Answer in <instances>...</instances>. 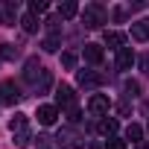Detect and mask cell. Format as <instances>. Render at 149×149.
<instances>
[{
	"mask_svg": "<svg viewBox=\"0 0 149 149\" xmlns=\"http://www.w3.org/2000/svg\"><path fill=\"white\" fill-rule=\"evenodd\" d=\"M9 132H12V137H15V146L26 149V146L32 143V134H29V120H26V114H15V117H12V123H9Z\"/></svg>",
	"mask_w": 149,
	"mask_h": 149,
	"instance_id": "obj_1",
	"label": "cell"
},
{
	"mask_svg": "<svg viewBox=\"0 0 149 149\" xmlns=\"http://www.w3.org/2000/svg\"><path fill=\"white\" fill-rule=\"evenodd\" d=\"M56 143H58L61 149H82V146H85V137L73 129V126H61L58 134H56Z\"/></svg>",
	"mask_w": 149,
	"mask_h": 149,
	"instance_id": "obj_2",
	"label": "cell"
},
{
	"mask_svg": "<svg viewBox=\"0 0 149 149\" xmlns=\"http://www.w3.org/2000/svg\"><path fill=\"white\" fill-rule=\"evenodd\" d=\"M82 21H85V26H88V29H97V26H102V24H105V9H102L100 3H91V6H85Z\"/></svg>",
	"mask_w": 149,
	"mask_h": 149,
	"instance_id": "obj_3",
	"label": "cell"
},
{
	"mask_svg": "<svg viewBox=\"0 0 149 149\" xmlns=\"http://www.w3.org/2000/svg\"><path fill=\"white\" fill-rule=\"evenodd\" d=\"M44 73H47V70H44V64L38 61V56L26 58V64H24V79H26V82H32V85H35V82H38V76H44Z\"/></svg>",
	"mask_w": 149,
	"mask_h": 149,
	"instance_id": "obj_4",
	"label": "cell"
},
{
	"mask_svg": "<svg viewBox=\"0 0 149 149\" xmlns=\"http://www.w3.org/2000/svg\"><path fill=\"white\" fill-rule=\"evenodd\" d=\"M76 82H79L82 88H100V85L105 82V76L97 73V70H79V73H76Z\"/></svg>",
	"mask_w": 149,
	"mask_h": 149,
	"instance_id": "obj_5",
	"label": "cell"
},
{
	"mask_svg": "<svg viewBox=\"0 0 149 149\" xmlns=\"http://www.w3.org/2000/svg\"><path fill=\"white\" fill-rule=\"evenodd\" d=\"M108 108H111V102H108V97H105V94H94V97H91V102H88V111H91L94 117H105V114H108Z\"/></svg>",
	"mask_w": 149,
	"mask_h": 149,
	"instance_id": "obj_6",
	"label": "cell"
},
{
	"mask_svg": "<svg viewBox=\"0 0 149 149\" xmlns=\"http://www.w3.org/2000/svg\"><path fill=\"white\" fill-rule=\"evenodd\" d=\"M73 105H76V100H73V88L58 85L56 88V108H73Z\"/></svg>",
	"mask_w": 149,
	"mask_h": 149,
	"instance_id": "obj_7",
	"label": "cell"
},
{
	"mask_svg": "<svg viewBox=\"0 0 149 149\" xmlns=\"http://www.w3.org/2000/svg\"><path fill=\"white\" fill-rule=\"evenodd\" d=\"M35 117H38L41 126H53V123L58 120V108H56V105H38V114H35Z\"/></svg>",
	"mask_w": 149,
	"mask_h": 149,
	"instance_id": "obj_8",
	"label": "cell"
},
{
	"mask_svg": "<svg viewBox=\"0 0 149 149\" xmlns=\"http://www.w3.org/2000/svg\"><path fill=\"white\" fill-rule=\"evenodd\" d=\"M18 100H21V94H18L15 82H3V85H0V102H6V105H15Z\"/></svg>",
	"mask_w": 149,
	"mask_h": 149,
	"instance_id": "obj_9",
	"label": "cell"
},
{
	"mask_svg": "<svg viewBox=\"0 0 149 149\" xmlns=\"http://www.w3.org/2000/svg\"><path fill=\"white\" fill-rule=\"evenodd\" d=\"M134 61H137V58H134V50H132V47L117 50V70H132Z\"/></svg>",
	"mask_w": 149,
	"mask_h": 149,
	"instance_id": "obj_10",
	"label": "cell"
},
{
	"mask_svg": "<svg viewBox=\"0 0 149 149\" xmlns=\"http://www.w3.org/2000/svg\"><path fill=\"white\" fill-rule=\"evenodd\" d=\"M132 38L134 41H149V18H140L132 24Z\"/></svg>",
	"mask_w": 149,
	"mask_h": 149,
	"instance_id": "obj_11",
	"label": "cell"
},
{
	"mask_svg": "<svg viewBox=\"0 0 149 149\" xmlns=\"http://www.w3.org/2000/svg\"><path fill=\"white\" fill-rule=\"evenodd\" d=\"M97 129H100V134H102V137H108V140H111V137L117 134V129H120V123H117L114 117H102Z\"/></svg>",
	"mask_w": 149,
	"mask_h": 149,
	"instance_id": "obj_12",
	"label": "cell"
},
{
	"mask_svg": "<svg viewBox=\"0 0 149 149\" xmlns=\"http://www.w3.org/2000/svg\"><path fill=\"white\" fill-rule=\"evenodd\" d=\"M85 61L100 64V61H102V47H100V44H85Z\"/></svg>",
	"mask_w": 149,
	"mask_h": 149,
	"instance_id": "obj_13",
	"label": "cell"
},
{
	"mask_svg": "<svg viewBox=\"0 0 149 149\" xmlns=\"http://www.w3.org/2000/svg\"><path fill=\"white\" fill-rule=\"evenodd\" d=\"M105 44H108V47H114V50H123V47H126V35L111 29V32H105Z\"/></svg>",
	"mask_w": 149,
	"mask_h": 149,
	"instance_id": "obj_14",
	"label": "cell"
},
{
	"mask_svg": "<svg viewBox=\"0 0 149 149\" xmlns=\"http://www.w3.org/2000/svg\"><path fill=\"white\" fill-rule=\"evenodd\" d=\"M76 12H79V6L73 3V0H64V3L58 6V18H73Z\"/></svg>",
	"mask_w": 149,
	"mask_h": 149,
	"instance_id": "obj_15",
	"label": "cell"
},
{
	"mask_svg": "<svg viewBox=\"0 0 149 149\" xmlns=\"http://www.w3.org/2000/svg\"><path fill=\"white\" fill-rule=\"evenodd\" d=\"M21 26H24V32L32 35V32H38V18H35V15H24V18H21Z\"/></svg>",
	"mask_w": 149,
	"mask_h": 149,
	"instance_id": "obj_16",
	"label": "cell"
},
{
	"mask_svg": "<svg viewBox=\"0 0 149 149\" xmlns=\"http://www.w3.org/2000/svg\"><path fill=\"white\" fill-rule=\"evenodd\" d=\"M41 47H44L47 53H56V50L61 47V35H47V38L41 41Z\"/></svg>",
	"mask_w": 149,
	"mask_h": 149,
	"instance_id": "obj_17",
	"label": "cell"
},
{
	"mask_svg": "<svg viewBox=\"0 0 149 149\" xmlns=\"http://www.w3.org/2000/svg\"><path fill=\"white\" fill-rule=\"evenodd\" d=\"M0 21H3L6 26H15V6H12V3L0 9Z\"/></svg>",
	"mask_w": 149,
	"mask_h": 149,
	"instance_id": "obj_18",
	"label": "cell"
},
{
	"mask_svg": "<svg viewBox=\"0 0 149 149\" xmlns=\"http://www.w3.org/2000/svg\"><path fill=\"white\" fill-rule=\"evenodd\" d=\"M140 137H143V129H140L137 123H132V126L126 129V140H132V143H140Z\"/></svg>",
	"mask_w": 149,
	"mask_h": 149,
	"instance_id": "obj_19",
	"label": "cell"
},
{
	"mask_svg": "<svg viewBox=\"0 0 149 149\" xmlns=\"http://www.w3.org/2000/svg\"><path fill=\"white\" fill-rule=\"evenodd\" d=\"M44 12H47V3H44V0H32V3H29V15L38 18V15H44Z\"/></svg>",
	"mask_w": 149,
	"mask_h": 149,
	"instance_id": "obj_20",
	"label": "cell"
},
{
	"mask_svg": "<svg viewBox=\"0 0 149 149\" xmlns=\"http://www.w3.org/2000/svg\"><path fill=\"white\" fill-rule=\"evenodd\" d=\"M61 67H67V70L76 67V53H61Z\"/></svg>",
	"mask_w": 149,
	"mask_h": 149,
	"instance_id": "obj_21",
	"label": "cell"
},
{
	"mask_svg": "<svg viewBox=\"0 0 149 149\" xmlns=\"http://www.w3.org/2000/svg\"><path fill=\"white\" fill-rule=\"evenodd\" d=\"M18 56V47L15 44H3V50H0V58H15Z\"/></svg>",
	"mask_w": 149,
	"mask_h": 149,
	"instance_id": "obj_22",
	"label": "cell"
},
{
	"mask_svg": "<svg viewBox=\"0 0 149 149\" xmlns=\"http://www.w3.org/2000/svg\"><path fill=\"white\" fill-rule=\"evenodd\" d=\"M35 149H56V146H53V137H47V134H38V143H35Z\"/></svg>",
	"mask_w": 149,
	"mask_h": 149,
	"instance_id": "obj_23",
	"label": "cell"
},
{
	"mask_svg": "<svg viewBox=\"0 0 149 149\" xmlns=\"http://www.w3.org/2000/svg\"><path fill=\"white\" fill-rule=\"evenodd\" d=\"M123 91H126V94H129V97H137V91H140V85H137V82H132V79H129V82H126V85H123Z\"/></svg>",
	"mask_w": 149,
	"mask_h": 149,
	"instance_id": "obj_24",
	"label": "cell"
},
{
	"mask_svg": "<svg viewBox=\"0 0 149 149\" xmlns=\"http://www.w3.org/2000/svg\"><path fill=\"white\" fill-rule=\"evenodd\" d=\"M67 120H70V123H79V120H82V111H79L76 105H73V108H67Z\"/></svg>",
	"mask_w": 149,
	"mask_h": 149,
	"instance_id": "obj_25",
	"label": "cell"
},
{
	"mask_svg": "<svg viewBox=\"0 0 149 149\" xmlns=\"http://www.w3.org/2000/svg\"><path fill=\"white\" fill-rule=\"evenodd\" d=\"M105 149H126V140H120V137H111Z\"/></svg>",
	"mask_w": 149,
	"mask_h": 149,
	"instance_id": "obj_26",
	"label": "cell"
},
{
	"mask_svg": "<svg viewBox=\"0 0 149 149\" xmlns=\"http://www.w3.org/2000/svg\"><path fill=\"white\" fill-rule=\"evenodd\" d=\"M47 26L53 29V35H58V18H47Z\"/></svg>",
	"mask_w": 149,
	"mask_h": 149,
	"instance_id": "obj_27",
	"label": "cell"
},
{
	"mask_svg": "<svg viewBox=\"0 0 149 149\" xmlns=\"http://www.w3.org/2000/svg\"><path fill=\"white\" fill-rule=\"evenodd\" d=\"M91 149H102V146H100V143H91Z\"/></svg>",
	"mask_w": 149,
	"mask_h": 149,
	"instance_id": "obj_28",
	"label": "cell"
}]
</instances>
